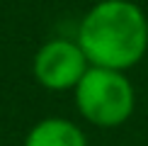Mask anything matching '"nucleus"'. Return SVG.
<instances>
[{
  "label": "nucleus",
  "instance_id": "1",
  "mask_svg": "<svg viewBox=\"0 0 148 146\" xmlns=\"http://www.w3.org/2000/svg\"><path fill=\"white\" fill-rule=\"evenodd\" d=\"M75 41L90 66L126 73L148 51V17L134 0H100L83 15Z\"/></svg>",
  "mask_w": 148,
  "mask_h": 146
},
{
  "label": "nucleus",
  "instance_id": "3",
  "mask_svg": "<svg viewBox=\"0 0 148 146\" xmlns=\"http://www.w3.org/2000/svg\"><path fill=\"white\" fill-rule=\"evenodd\" d=\"M88 68L90 63L80 44L75 39H63V36H56V39H49L46 44H41L32 61V73L36 83L53 93L75 90V85L80 83Z\"/></svg>",
  "mask_w": 148,
  "mask_h": 146
},
{
  "label": "nucleus",
  "instance_id": "4",
  "mask_svg": "<svg viewBox=\"0 0 148 146\" xmlns=\"http://www.w3.org/2000/svg\"><path fill=\"white\" fill-rule=\"evenodd\" d=\"M24 146H88V136L66 117H46L27 132Z\"/></svg>",
  "mask_w": 148,
  "mask_h": 146
},
{
  "label": "nucleus",
  "instance_id": "2",
  "mask_svg": "<svg viewBox=\"0 0 148 146\" xmlns=\"http://www.w3.org/2000/svg\"><path fill=\"white\" fill-rule=\"evenodd\" d=\"M80 117L100 129H116L131 119L136 90L124 71L90 66L73 90Z\"/></svg>",
  "mask_w": 148,
  "mask_h": 146
}]
</instances>
